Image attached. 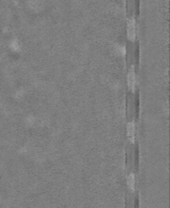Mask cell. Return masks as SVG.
<instances>
[{
    "instance_id": "3957f363",
    "label": "cell",
    "mask_w": 170,
    "mask_h": 208,
    "mask_svg": "<svg viewBox=\"0 0 170 208\" xmlns=\"http://www.w3.org/2000/svg\"><path fill=\"white\" fill-rule=\"evenodd\" d=\"M127 128H128V135H129V138H130L132 141H134V135H135V125H134V123H133V121H132V122H129V123H128Z\"/></svg>"
},
{
    "instance_id": "6da1fadb",
    "label": "cell",
    "mask_w": 170,
    "mask_h": 208,
    "mask_svg": "<svg viewBox=\"0 0 170 208\" xmlns=\"http://www.w3.org/2000/svg\"><path fill=\"white\" fill-rule=\"evenodd\" d=\"M128 34L131 39L135 37V20L133 17L129 18L128 20Z\"/></svg>"
},
{
    "instance_id": "7a4b0ae2",
    "label": "cell",
    "mask_w": 170,
    "mask_h": 208,
    "mask_svg": "<svg viewBox=\"0 0 170 208\" xmlns=\"http://www.w3.org/2000/svg\"><path fill=\"white\" fill-rule=\"evenodd\" d=\"M128 82H129V87L133 89L135 86V72H134L133 67H132V68L129 70V72L128 74Z\"/></svg>"
},
{
    "instance_id": "277c9868",
    "label": "cell",
    "mask_w": 170,
    "mask_h": 208,
    "mask_svg": "<svg viewBox=\"0 0 170 208\" xmlns=\"http://www.w3.org/2000/svg\"><path fill=\"white\" fill-rule=\"evenodd\" d=\"M128 185H129V188L132 191H134V189H135V177H134L133 173L129 174L128 176Z\"/></svg>"
}]
</instances>
